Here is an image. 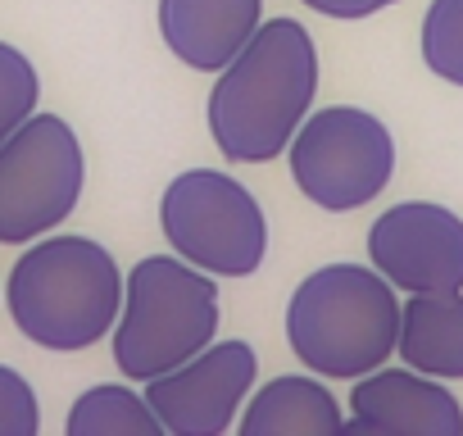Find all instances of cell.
Returning a JSON list of instances; mask_svg holds the SVG:
<instances>
[{"label": "cell", "mask_w": 463, "mask_h": 436, "mask_svg": "<svg viewBox=\"0 0 463 436\" xmlns=\"http://www.w3.org/2000/svg\"><path fill=\"white\" fill-rule=\"evenodd\" d=\"M318 46L300 19H264L204 100V128L227 164H273L318 100Z\"/></svg>", "instance_id": "1"}, {"label": "cell", "mask_w": 463, "mask_h": 436, "mask_svg": "<svg viewBox=\"0 0 463 436\" xmlns=\"http://www.w3.org/2000/svg\"><path fill=\"white\" fill-rule=\"evenodd\" d=\"M128 273L82 232H46L24 246L5 278V309L14 327L55 355L100 346L123 314Z\"/></svg>", "instance_id": "2"}, {"label": "cell", "mask_w": 463, "mask_h": 436, "mask_svg": "<svg viewBox=\"0 0 463 436\" xmlns=\"http://www.w3.org/2000/svg\"><path fill=\"white\" fill-rule=\"evenodd\" d=\"M400 291L373 264H323L287 300V346L296 364L327 382H354L391 364L400 346Z\"/></svg>", "instance_id": "3"}, {"label": "cell", "mask_w": 463, "mask_h": 436, "mask_svg": "<svg viewBox=\"0 0 463 436\" xmlns=\"http://www.w3.org/2000/svg\"><path fill=\"white\" fill-rule=\"evenodd\" d=\"M222 323L218 278L182 255H146L128 269L123 314L109 332L114 364L128 382H150L200 355Z\"/></svg>", "instance_id": "4"}, {"label": "cell", "mask_w": 463, "mask_h": 436, "mask_svg": "<svg viewBox=\"0 0 463 436\" xmlns=\"http://www.w3.org/2000/svg\"><path fill=\"white\" fill-rule=\"evenodd\" d=\"M159 232L173 255L213 278H250L269 260L264 204L222 168H186L164 186Z\"/></svg>", "instance_id": "5"}, {"label": "cell", "mask_w": 463, "mask_h": 436, "mask_svg": "<svg viewBox=\"0 0 463 436\" xmlns=\"http://www.w3.org/2000/svg\"><path fill=\"white\" fill-rule=\"evenodd\" d=\"M87 186V150L69 118L37 109L0 141V246L55 232Z\"/></svg>", "instance_id": "6"}, {"label": "cell", "mask_w": 463, "mask_h": 436, "mask_svg": "<svg viewBox=\"0 0 463 436\" xmlns=\"http://www.w3.org/2000/svg\"><path fill=\"white\" fill-rule=\"evenodd\" d=\"M296 191L323 213H354L377 200L395 177V137L391 128L359 105L309 109L300 132L287 146Z\"/></svg>", "instance_id": "7"}, {"label": "cell", "mask_w": 463, "mask_h": 436, "mask_svg": "<svg viewBox=\"0 0 463 436\" xmlns=\"http://www.w3.org/2000/svg\"><path fill=\"white\" fill-rule=\"evenodd\" d=\"M260 377L250 341H209L186 364L141 382L168 436H227Z\"/></svg>", "instance_id": "8"}, {"label": "cell", "mask_w": 463, "mask_h": 436, "mask_svg": "<svg viewBox=\"0 0 463 436\" xmlns=\"http://www.w3.org/2000/svg\"><path fill=\"white\" fill-rule=\"evenodd\" d=\"M368 264L409 296L463 291V218L436 200H400L373 218Z\"/></svg>", "instance_id": "9"}, {"label": "cell", "mask_w": 463, "mask_h": 436, "mask_svg": "<svg viewBox=\"0 0 463 436\" xmlns=\"http://www.w3.org/2000/svg\"><path fill=\"white\" fill-rule=\"evenodd\" d=\"M345 431L354 436H463V409L440 377L418 368H373L354 377L345 400Z\"/></svg>", "instance_id": "10"}, {"label": "cell", "mask_w": 463, "mask_h": 436, "mask_svg": "<svg viewBox=\"0 0 463 436\" xmlns=\"http://www.w3.org/2000/svg\"><path fill=\"white\" fill-rule=\"evenodd\" d=\"M159 37L195 73H222L264 24V0H159Z\"/></svg>", "instance_id": "11"}, {"label": "cell", "mask_w": 463, "mask_h": 436, "mask_svg": "<svg viewBox=\"0 0 463 436\" xmlns=\"http://www.w3.org/2000/svg\"><path fill=\"white\" fill-rule=\"evenodd\" d=\"M241 436H345V409L318 373H282L250 391L241 418Z\"/></svg>", "instance_id": "12"}, {"label": "cell", "mask_w": 463, "mask_h": 436, "mask_svg": "<svg viewBox=\"0 0 463 436\" xmlns=\"http://www.w3.org/2000/svg\"><path fill=\"white\" fill-rule=\"evenodd\" d=\"M400 364L440 382L463 377V291H422L400 314Z\"/></svg>", "instance_id": "13"}, {"label": "cell", "mask_w": 463, "mask_h": 436, "mask_svg": "<svg viewBox=\"0 0 463 436\" xmlns=\"http://www.w3.org/2000/svg\"><path fill=\"white\" fill-rule=\"evenodd\" d=\"M64 436H168V431L150 409L146 391H132L128 382H100L69 404Z\"/></svg>", "instance_id": "14"}, {"label": "cell", "mask_w": 463, "mask_h": 436, "mask_svg": "<svg viewBox=\"0 0 463 436\" xmlns=\"http://www.w3.org/2000/svg\"><path fill=\"white\" fill-rule=\"evenodd\" d=\"M422 64L449 82L463 87V0H431L422 14Z\"/></svg>", "instance_id": "15"}, {"label": "cell", "mask_w": 463, "mask_h": 436, "mask_svg": "<svg viewBox=\"0 0 463 436\" xmlns=\"http://www.w3.org/2000/svg\"><path fill=\"white\" fill-rule=\"evenodd\" d=\"M42 105V73L37 64L10 46L0 42V141H5L19 123H28Z\"/></svg>", "instance_id": "16"}, {"label": "cell", "mask_w": 463, "mask_h": 436, "mask_svg": "<svg viewBox=\"0 0 463 436\" xmlns=\"http://www.w3.org/2000/svg\"><path fill=\"white\" fill-rule=\"evenodd\" d=\"M42 431V409H37V391L33 382L0 364V436H37Z\"/></svg>", "instance_id": "17"}, {"label": "cell", "mask_w": 463, "mask_h": 436, "mask_svg": "<svg viewBox=\"0 0 463 436\" xmlns=\"http://www.w3.org/2000/svg\"><path fill=\"white\" fill-rule=\"evenodd\" d=\"M300 5L323 14V19H336V24H359V19H373V14L391 10L395 0H300Z\"/></svg>", "instance_id": "18"}]
</instances>
